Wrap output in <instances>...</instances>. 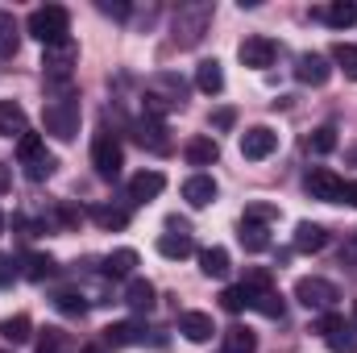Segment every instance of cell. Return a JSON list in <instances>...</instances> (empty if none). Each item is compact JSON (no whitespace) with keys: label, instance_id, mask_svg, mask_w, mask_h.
Instances as JSON below:
<instances>
[{"label":"cell","instance_id":"14","mask_svg":"<svg viewBox=\"0 0 357 353\" xmlns=\"http://www.w3.org/2000/svg\"><path fill=\"white\" fill-rule=\"evenodd\" d=\"M216 195H220V187H216L212 175H191L183 183V200L191 208H208V204H216Z\"/></svg>","mask_w":357,"mask_h":353},{"label":"cell","instance_id":"2","mask_svg":"<svg viewBox=\"0 0 357 353\" xmlns=\"http://www.w3.org/2000/svg\"><path fill=\"white\" fill-rule=\"evenodd\" d=\"M212 25V4L208 0H187L175 8V21H171V33H175L178 46H199V38L208 33Z\"/></svg>","mask_w":357,"mask_h":353},{"label":"cell","instance_id":"33","mask_svg":"<svg viewBox=\"0 0 357 353\" xmlns=\"http://www.w3.org/2000/svg\"><path fill=\"white\" fill-rule=\"evenodd\" d=\"M307 150H312V154H333V150H337V129H333V125H320V129H312V137H307Z\"/></svg>","mask_w":357,"mask_h":353},{"label":"cell","instance_id":"3","mask_svg":"<svg viewBox=\"0 0 357 353\" xmlns=\"http://www.w3.org/2000/svg\"><path fill=\"white\" fill-rule=\"evenodd\" d=\"M25 29H29V38H38L42 46H59V42H67L71 13H67L63 4H42V8H33V13H29Z\"/></svg>","mask_w":357,"mask_h":353},{"label":"cell","instance_id":"13","mask_svg":"<svg viewBox=\"0 0 357 353\" xmlns=\"http://www.w3.org/2000/svg\"><path fill=\"white\" fill-rule=\"evenodd\" d=\"M162 187H167V175L162 171H142V175L129 179V200L133 204H150V200L162 195Z\"/></svg>","mask_w":357,"mask_h":353},{"label":"cell","instance_id":"31","mask_svg":"<svg viewBox=\"0 0 357 353\" xmlns=\"http://www.w3.org/2000/svg\"><path fill=\"white\" fill-rule=\"evenodd\" d=\"M21 274H25L29 283H46V278L54 274V258H50V254H25Z\"/></svg>","mask_w":357,"mask_h":353},{"label":"cell","instance_id":"4","mask_svg":"<svg viewBox=\"0 0 357 353\" xmlns=\"http://www.w3.org/2000/svg\"><path fill=\"white\" fill-rule=\"evenodd\" d=\"M91 167H96V175L100 179H121V167H125V150H121V142H116V133H108V129H100L96 137H91Z\"/></svg>","mask_w":357,"mask_h":353},{"label":"cell","instance_id":"37","mask_svg":"<svg viewBox=\"0 0 357 353\" xmlns=\"http://www.w3.org/2000/svg\"><path fill=\"white\" fill-rule=\"evenodd\" d=\"M54 308H59L63 316H84V312H88V303H84L79 291H59V295H54Z\"/></svg>","mask_w":357,"mask_h":353},{"label":"cell","instance_id":"51","mask_svg":"<svg viewBox=\"0 0 357 353\" xmlns=\"http://www.w3.org/2000/svg\"><path fill=\"white\" fill-rule=\"evenodd\" d=\"M0 233H4V212H0Z\"/></svg>","mask_w":357,"mask_h":353},{"label":"cell","instance_id":"7","mask_svg":"<svg viewBox=\"0 0 357 353\" xmlns=\"http://www.w3.org/2000/svg\"><path fill=\"white\" fill-rule=\"evenodd\" d=\"M303 187H307V195H312V200H320V204H341L345 179L337 175V171H328V167H312L307 179H303Z\"/></svg>","mask_w":357,"mask_h":353},{"label":"cell","instance_id":"15","mask_svg":"<svg viewBox=\"0 0 357 353\" xmlns=\"http://www.w3.org/2000/svg\"><path fill=\"white\" fill-rule=\"evenodd\" d=\"M178 333H183L187 341L204 345V341H212L216 324H212V316H208V312H183V316H178Z\"/></svg>","mask_w":357,"mask_h":353},{"label":"cell","instance_id":"27","mask_svg":"<svg viewBox=\"0 0 357 353\" xmlns=\"http://www.w3.org/2000/svg\"><path fill=\"white\" fill-rule=\"evenodd\" d=\"M133 266H137V250H112L100 270H104L108 278H133Z\"/></svg>","mask_w":357,"mask_h":353},{"label":"cell","instance_id":"22","mask_svg":"<svg viewBox=\"0 0 357 353\" xmlns=\"http://www.w3.org/2000/svg\"><path fill=\"white\" fill-rule=\"evenodd\" d=\"M21 50V25L8 8H0V59H17Z\"/></svg>","mask_w":357,"mask_h":353},{"label":"cell","instance_id":"40","mask_svg":"<svg viewBox=\"0 0 357 353\" xmlns=\"http://www.w3.org/2000/svg\"><path fill=\"white\" fill-rule=\"evenodd\" d=\"M33 350L38 353H59L63 350V333H59V329H42V333L33 337Z\"/></svg>","mask_w":357,"mask_h":353},{"label":"cell","instance_id":"20","mask_svg":"<svg viewBox=\"0 0 357 353\" xmlns=\"http://www.w3.org/2000/svg\"><path fill=\"white\" fill-rule=\"evenodd\" d=\"M195 88L204 91V96H220V91H225V67H220L216 59H204V63L195 67Z\"/></svg>","mask_w":357,"mask_h":353},{"label":"cell","instance_id":"44","mask_svg":"<svg viewBox=\"0 0 357 353\" xmlns=\"http://www.w3.org/2000/svg\"><path fill=\"white\" fill-rule=\"evenodd\" d=\"M96 8H100L104 17H112V21H125V17H129V4H125V0H100Z\"/></svg>","mask_w":357,"mask_h":353},{"label":"cell","instance_id":"23","mask_svg":"<svg viewBox=\"0 0 357 353\" xmlns=\"http://www.w3.org/2000/svg\"><path fill=\"white\" fill-rule=\"evenodd\" d=\"M0 337H4L8 345H25V341H33V320H29L25 312H17V316L0 320Z\"/></svg>","mask_w":357,"mask_h":353},{"label":"cell","instance_id":"25","mask_svg":"<svg viewBox=\"0 0 357 353\" xmlns=\"http://www.w3.org/2000/svg\"><path fill=\"white\" fill-rule=\"evenodd\" d=\"M237 241H241V250H245V254H266V250H270V229H266V225H250V220H241Z\"/></svg>","mask_w":357,"mask_h":353},{"label":"cell","instance_id":"16","mask_svg":"<svg viewBox=\"0 0 357 353\" xmlns=\"http://www.w3.org/2000/svg\"><path fill=\"white\" fill-rule=\"evenodd\" d=\"M0 133L4 137H17V142L29 133V117H25V108L17 100H0Z\"/></svg>","mask_w":357,"mask_h":353},{"label":"cell","instance_id":"10","mask_svg":"<svg viewBox=\"0 0 357 353\" xmlns=\"http://www.w3.org/2000/svg\"><path fill=\"white\" fill-rule=\"evenodd\" d=\"M133 137H137V146H146L150 154H171V137H167V125H162L158 117H142V121L133 125Z\"/></svg>","mask_w":357,"mask_h":353},{"label":"cell","instance_id":"6","mask_svg":"<svg viewBox=\"0 0 357 353\" xmlns=\"http://www.w3.org/2000/svg\"><path fill=\"white\" fill-rule=\"evenodd\" d=\"M75 59H79V46L67 38V42H59V46H46V54H42V71H46V80L50 84H71V67H75Z\"/></svg>","mask_w":357,"mask_h":353},{"label":"cell","instance_id":"29","mask_svg":"<svg viewBox=\"0 0 357 353\" xmlns=\"http://www.w3.org/2000/svg\"><path fill=\"white\" fill-rule=\"evenodd\" d=\"M220 341H225V353H258V337H254L250 329H241V324L225 329Z\"/></svg>","mask_w":357,"mask_h":353},{"label":"cell","instance_id":"46","mask_svg":"<svg viewBox=\"0 0 357 353\" xmlns=\"http://www.w3.org/2000/svg\"><path fill=\"white\" fill-rule=\"evenodd\" d=\"M17 274H21V270H17V262H13L8 254H0V287H8Z\"/></svg>","mask_w":357,"mask_h":353},{"label":"cell","instance_id":"43","mask_svg":"<svg viewBox=\"0 0 357 353\" xmlns=\"http://www.w3.org/2000/svg\"><path fill=\"white\" fill-rule=\"evenodd\" d=\"M341 324H345V316H337V312H324V316H320V320L312 324V333H320V337H328V333H337Z\"/></svg>","mask_w":357,"mask_h":353},{"label":"cell","instance_id":"19","mask_svg":"<svg viewBox=\"0 0 357 353\" xmlns=\"http://www.w3.org/2000/svg\"><path fill=\"white\" fill-rule=\"evenodd\" d=\"M324 246H328L324 225H312V220H299V225H295V250H303V254H320Z\"/></svg>","mask_w":357,"mask_h":353},{"label":"cell","instance_id":"35","mask_svg":"<svg viewBox=\"0 0 357 353\" xmlns=\"http://www.w3.org/2000/svg\"><path fill=\"white\" fill-rule=\"evenodd\" d=\"M324 341H328V350H333V353H357V333L349 329V324H341V329H337V333H328Z\"/></svg>","mask_w":357,"mask_h":353},{"label":"cell","instance_id":"11","mask_svg":"<svg viewBox=\"0 0 357 353\" xmlns=\"http://www.w3.org/2000/svg\"><path fill=\"white\" fill-rule=\"evenodd\" d=\"M274 54H278V46H274L270 38H262V33H254V38H245V42L237 46V59H241L245 67H254V71L270 67V63H274Z\"/></svg>","mask_w":357,"mask_h":353},{"label":"cell","instance_id":"24","mask_svg":"<svg viewBox=\"0 0 357 353\" xmlns=\"http://www.w3.org/2000/svg\"><path fill=\"white\" fill-rule=\"evenodd\" d=\"M199 270L208 274V278H225L233 262H229V250L225 246H208V250H199Z\"/></svg>","mask_w":357,"mask_h":353},{"label":"cell","instance_id":"42","mask_svg":"<svg viewBox=\"0 0 357 353\" xmlns=\"http://www.w3.org/2000/svg\"><path fill=\"white\" fill-rule=\"evenodd\" d=\"M54 220H59L63 229H75V225L84 220V212H79L75 204H59V208H54Z\"/></svg>","mask_w":357,"mask_h":353},{"label":"cell","instance_id":"49","mask_svg":"<svg viewBox=\"0 0 357 353\" xmlns=\"http://www.w3.org/2000/svg\"><path fill=\"white\" fill-rule=\"evenodd\" d=\"M8 187V167H0V191Z\"/></svg>","mask_w":357,"mask_h":353},{"label":"cell","instance_id":"28","mask_svg":"<svg viewBox=\"0 0 357 353\" xmlns=\"http://www.w3.org/2000/svg\"><path fill=\"white\" fill-rule=\"evenodd\" d=\"M91 220H96L100 229H108V233H121V229L129 225V208H116V204H100V208H91Z\"/></svg>","mask_w":357,"mask_h":353},{"label":"cell","instance_id":"48","mask_svg":"<svg viewBox=\"0 0 357 353\" xmlns=\"http://www.w3.org/2000/svg\"><path fill=\"white\" fill-rule=\"evenodd\" d=\"M341 204H354V208H357V179H349V183H345V191H341Z\"/></svg>","mask_w":357,"mask_h":353},{"label":"cell","instance_id":"5","mask_svg":"<svg viewBox=\"0 0 357 353\" xmlns=\"http://www.w3.org/2000/svg\"><path fill=\"white\" fill-rule=\"evenodd\" d=\"M295 299H299L307 312H333V303L341 299V291H337L328 278H320V274H303V278L295 283Z\"/></svg>","mask_w":357,"mask_h":353},{"label":"cell","instance_id":"36","mask_svg":"<svg viewBox=\"0 0 357 353\" xmlns=\"http://www.w3.org/2000/svg\"><path fill=\"white\" fill-rule=\"evenodd\" d=\"M220 308L233 312V316L245 312V308H250V291H245V287H225V291H220Z\"/></svg>","mask_w":357,"mask_h":353},{"label":"cell","instance_id":"12","mask_svg":"<svg viewBox=\"0 0 357 353\" xmlns=\"http://www.w3.org/2000/svg\"><path fill=\"white\" fill-rule=\"evenodd\" d=\"M295 80L299 84H312V88H324L333 80V67H328L324 54H299L295 59Z\"/></svg>","mask_w":357,"mask_h":353},{"label":"cell","instance_id":"34","mask_svg":"<svg viewBox=\"0 0 357 353\" xmlns=\"http://www.w3.org/2000/svg\"><path fill=\"white\" fill-rule=\"evenodd\" d=\"M333 63L345 71V80H357V46H345V42H337V46H333Z\"/></svg>","mask_w":357,"mask_h":353},{"label":"cell","instance_id":"50","mask_svg":"<svg viewBox=\"0 0 357 353\" xmlns=\"http://www.w3.org/2000/svg\"><path fill=\"white\" fill-rule=\"evenodd\" d=\"M84 353H104V345H88V350H84Z\"/></svg>","mask_w":357,"mask_h":353},{"label":"cell","instance_id":"1","mask_svg":"<svg viewBox=\"0 0 357 353\" xmlns=\"http://www.w3.org/2000/svg\"><path fill=\"white\" fill-rule=\"evenodd\" d=\"M42 125L54 142H75L79 137V100H75V91L50 96L42 104Z\"/></svg>","mask_w":357,"mask_h":353},{"label":"cell","instance_id":"38","mask_svg":"<svg viewBox=\"0 0 357 353\" xmlns=\"http://www.w3.org/2000/svg\"><path fill=\"white\" fill-rule=\"evenodd\" d=\"M241 220H250V225H270V220H278V208L254 200V204H245V216H241Z\"/></svg>","mask_w":357,"mask_h":353},{"label":"cell","instance_id":"9","mask_svg":"<svg viewBox=\"0 0 357 353\" xmlns=\"http://www.w3.org/2000/svg\"><path fill=\"white\" fill-rule=\"evenodd\" d=\"M146 337H150V329L142 324V320H121V324H108L104 329V350H129V345H146Z\"/></svg>","mask_w":357,"mask_h":353},{"label":"cell","instance_id":"32","mask_svg":"<svg viewBox=\"0 0 357 353\" xmlns=\"http://www.w3.org/2000/svg\"><path fill=\"white\" fill-rule=\"evenodd\" d=\"M324 21H328L333 29H349V25L357 21V4H349V0L328 4V8H324Z\"/></svg>","mask_w":357,"mask_h":353},{"label":"cell","instance_id":"39","mask_svg":"<svg viewBox=\"0 0 357 353\" xmlns=\"http://www.w3.org/2000/svg\"><path fill=\"white\" fill-rule=\"evenodd\" d=\"M250 295H262V291H274L270 287V270H262V266H254V270H245V283H241Z\"/></svg>","mask_w":357,"mask_h":353},{"label":"cell","instance_id":"26","mask_svg":"<svg viewBox=\"0 0 357 353\" xmlns=\"http://www.w3.org/2000/svg\"><path fill=\"white\" fill-rule=\"evenodd\" d=\"M54 167H59V158L54 154H33V158H21V175L29 179V183H46V179L54 175Z\"/></svg>","mask_w":357,"mask_h":353},{"label":"cell","instance_id":"41","mask_svg":"<svg viewBox=\"0 0 357 353\" xmlns=\"http://www.w3.org/2000/svg\"><path fill=\"white\" fill-rule=\"evenodd\" d=\"M42 150H46V142H42L38 133H25V137L17 142V163H21V158H33V154H42Z\"/></svg>","mask_w":357,"mask_h":353},{"label":"cell","instance_id":"18","mask_svg":"<svg viewBox=\"0 0 357 353\" xmlns=\"http://www.w3.org/2000/svg\"><path fill=\"white\" fill-rule=\"evenodd\" d=\"M125 303L133 308V312H154V303H158V291H154V283L150 278H129V287H125Z\"/></svg>","mask_w":357,"mask_h":353},{"label":"cell","instance_id":"30","mask_svg":"<svg viewBox=\"0 0 357 353\" xmlns=\"http://www.w3.org/2000/svg\"><path fill=\"white\" fill-rule=\"evenodd\" d=\"M250 308H254V312H262L266 320H282V316H287V303H282V295H278V291L250 295Z\"/></svg>","mask_w":357,"mask_h":353},{"label":"cell","instance_id":"21","mask_svg":"<svg viewBox=\"0 0 357 353\" xmlns=\"http://www.w3.org/2000/svg\"><path fill=\"white\" fill-rule=\"evenodd\" d=\"M158 254L171 258V262H183V258L195 254V237H191V233H162V237H158Z\"/></svg>","mask_w":357,"mask_h":353},{"label":"cell","instance_id":"47","mask_svg":"<svg viewBox=\"0 0 357 353\" xmlns=\"http://www.w3.org/2000/svg\"><path fill=\"white\" fill-rule=\"evenodd\" d=\"M212 125H216V129H233V125H237V112H233V108H216V112H212Z\"/></svg>","mask_w":357,"mask_h":353},{"label":"cell","instance_id":"17","mask_svg":"<svg viewBox=\"0 0 357 353\" xmlns=\"http://www.w3.org/2000/svg\"><path fill=\"white\" fill-rule=\"evenodd\" d=\"M183 158H187L191 167H212V163L220 158V146H216V137L199 133V137H191V142L183 146Z\"/></svg>","mask_w":357,"mask_h":353},{"label":"cell","instance_id":"8","mask_svg":"<svg viewBox=\"0 0 357 353\" xmlns=\"http://www.w3.org/2000/svg\"><path fill=\"white\" fill-rule=\"evenodd\" d=\"M278 150V133L270 129V125H254V129H245L241 133V158H250V163H262Z\"/></svg>","mask_w":357,"mask_h":353},{"label":"cell","instance_id":"45","mask_svg":"<svg viewBox=\"0 0 357 353\" xmlns=\"http://www.w3.org/2000/svg\"><path fill=\"white\" fill-rule=\"evenodd\" d=\"M341 266H349V270H357V229L345 237V246H341Z\"/></svg>","mask_w":357,"mask_h":353}]
</instances>
